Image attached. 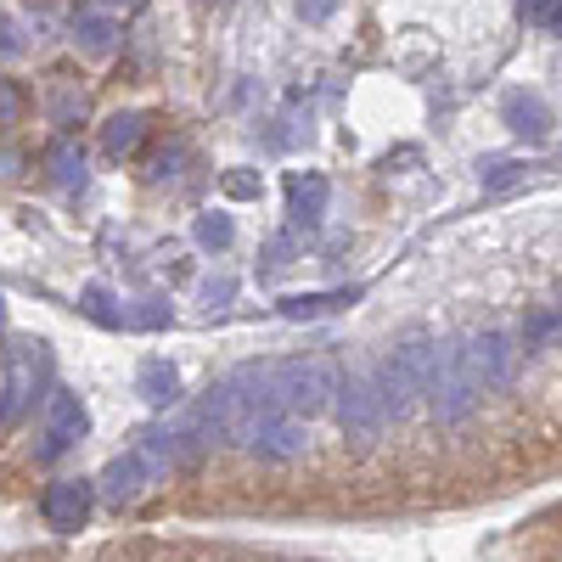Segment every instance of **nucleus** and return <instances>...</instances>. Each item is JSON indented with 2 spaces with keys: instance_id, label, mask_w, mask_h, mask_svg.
<instances>
[{
  "instance_id": "29",
  "label": "nucleus",
  "mask_w": 562,
  "mask_h": 562,
  "mask_svg": "<svg viewBox=\"0 0 562 562\" xmlns=\"http://www.w3.org/2000/svg\"><path fill=\"white\" fill-rule=\"evenodd\" d=\"M108 7H119V0H108ZM124 7H130V0H124Z\"/></svg>"
},
{
  "instance_id": "16",
  "label": "nucleus",
  "mask_w": 562,
  "mask_h": 562,
  "mask_svg": "<svg viewBox=\"0 0 562 562\" xmlns=\"http://www.w3.org/2000/svg\"><path fill=\"white\" fill-rule=\"evenodd\" d=\"M74 40H79L85 57H108L113 45H119V29H113V18H97V12H90V18L74 23Z\"/></svg>"
},
{
  "instance_id": "17",
  "label": "nucleus",
  "mask_w": 562,
  "mask_h": 562,
  "mask_svg": "<svg viewBox=\"0 0 562 562\" xmlns=\"http://www.w3.org/2000/svg\"><path fill=\"white\" fill-rule=\"evenodd\" d=\"M140 140V113H113L108 124H102V147L108 153H130Z\"/></svg>"
},
{
  "instance_id": "14",
  "label": "nucleus",
  "mask_w": 562,
  "mask_h": 562,
  "mask_svg": "<svg viewBox=\"0 0 562 562\" xmlns=\"http://www.w3.org/2000/svg\"><path fill=\"white\" fill-rule=\"evenodd\" d=\"M29 349H34V344H23V355H18V366H12V383H7V405H0V422H12V416L34 400L29 389H34V366H40V355H29Z\"/></svg>"
},
{
  "instance_id": "8",
  "label": "nucleus",
  "mask_w": 562,
  "mask_h": 562,
  "mask_svg": "<svg viewBox=\"0 0 562 562\" xmlns=\"http://www.w3.org/2000/svg\"><path fill=\"white\" fill-rule=\"evenodd\" d=\"M90 506H97V484H90V479H57L52 490H45V501H40L45 524H52V529H63V535L85 529Z\"/></svg>"
},
{
  "instance_id": "23",
  "label": "nucleus",
  "mask_w": 562,
  "mask_h": 562,
  "mask_svg": "<svg viewBox=\"0 0 562 562\" xmlns=\"http://www.w3.org/2000/svg\"><path fill=\"white\" fill-rule=\"evenodd\" d=\"M130 326H169L164 299H140V310H130Z\"/></svg>"
},
{
  "instance_id": "9",
  "label": "nucleus",
  "mask_w": 562,
  "mask_h": 562,
  "mask_svg": "<svg viewBox=\"0 0 562 562\" xmlns=\"http://www.w3.org/2000/svg\"><path fill=\"white\" fill-rule=\"evenodd\" d=\"M147 484H158V479L147 473V461H140V450H130V456H113V461L102 467L97 495H102L108 506H130V501H140V490H147Z\"/></svg>"
},
{
  "instance_id": "5",
  "label": "nucleus",
  "mask_w": 562,
  "mask_h": 562,
  "mask_svg": "<svg viewBox=\"0 0 562 562\" xmlns=\"http://www.w3.org/2000/svg\"><path fill=\"white\" fill-rule=\"evenodd\" d=\"M461 355H467V371L479 378L484 394H506L512 383H518L524 349H518V338H512V333H501V326H490V333H473V338L461 344Z\"/></svg>"
},
{
  "instance_id": "26",
  "label": "nucleus",
  "mask_w": 562,
  "mask_h": 562,
  "mask_svg": "<svg viewBox=\"0 0 562 562\" xmlns=\"http://www.w3.org/2000/svg\"><path fill=\"white\" fill-rule=\"evenodd\" d=\"M281 265H293V243H288V237L265 243V270H281Z\"/></svg>"
},
{
  "instance_id": "22",
  "label": "nucleus",
  "mask_w": 562,
  "mask_h": 562,
  "mask_svg": "<svg viewBox=\"0 0 562 562\" xmlns=\"http://www.w3.org/2000/svg\"><path fill=\"white\" fill-rule=\"evenodd\" d=\"M231 293H237V281H231V276H209V281H203V304H209V310H225Z\"/></svg>"
},
{
  "instance_id": "6",
  "label": "nucleus",
  "mask_w": 562,
  "mask_h": 562,
  "mask_svg": "<svg viewBox=\"0 0 562 562\" xmlns=\"http://www.w3.org/2000/svg\"><path fill=\"white\" fill-rule=\"evenodd\" d=\"M243 450L259 456V461H299L310 450V422L293 416V411H276V416H259L254 428L243 434Z\"/></svg>"
},
{
  "instance_id": "1",
  "label": "nucleus",
  "mask_w": 562,
  "mask_h": 562,
  "mask_svg": "<svg viewBox=\"0 0 562 562\" xmlns=\"http://www.w3.org/2000/svg\"><path fill=\"white\" fill-rule=\"evenodd\" d=\"M428 366H434V344H428V338H411V344L389 349L378 366H371L389 422H405L422 400H428Z\"/></svg>"
},
{
  "instance_id": "19",
  "label": "nucleus",
  "mask_w": 562,
  "mask_h": 562,
  "mask_svg": "<svg viewBox=\"0 0 562 562\" xmlns=\"http://www.w3.org/2000/svg\"><path fill=\"white\" fill-rule=\"evenodd\" d=\"M52 175L63 186H85V153L74 147V140H57V147H52Z\"/></svg>"
},
{
  "instance_id": "4",
  "label": "nucleus",
  "mask_w": 562,
  "mask_h": 562,
  "mask_svg": "<svg viewBox=\"0 0 562 562\" xmlns=\"http://www.w3.org/2000/svg\"><path fill=\"white\" fill-rule=\"evenodd\" d=\"M338 383H344V371L333 360H276V394H281V411H293V416H321V411H333L338 400Z\"/></svg>"
},
{
  "instance_id": "20",
  "label": "nucleus",
  "mask_w": 562,
  "mask_h": 562,
  "mask_svg": "<svg viewBox=\"0 0 562 562\" xmlns=\"http://www.w3.org/2000/svg\"><path fill=\"white\" fill-rule=\"evenodd\" d=\"M220 192H225V198H237V203H254V198L265 192V180H259L254 169H231V175L220 180Z\"/></svg>"
},
{
  "instance_id": "11",
  "label": "nucleus",
  "mask_w": 562,
  "mask_h": 562,
  "mask_svg": "<svg viewBox=\"0 0 562 562\" xmlns=\"http://www.w3.org/2000/svg\"><path fill=\"white\" fill-rule=\"evenodd\" d=\"M326 198H333L326 175H293V180H288V214H293L299 225H321Z\"/></svg>"
},
{
  "instance_id": "2",
  "label": "nucleus",
  "mask_w": 562,
  "mask_h": 562,
  "mask_svg": "<svg viewBox=\"0 0 562 562\" xmlns=\"http://www.w3.org/2000/svg\"><path fill=\"white\" fill-rule=\"evenodd\" d=\"M333 416H338V428L355 450H378L383 434H389V411H383V394H378V378H371V366L366 371H344V383H338V400H333Z\"/></svg>"
},
{
  "instance_id": "27",
  "label": "nucleus",
  "mask_w": 562,
  "mask_h": 562,
  "mask_svg": "<svg viewBox=\"0 0 562 562\" xmlns=\"http://www.w3.org/2000/svg\"><path fill=\"white\" fill-rule=\"evenodd\" d=\"M18 113H23V97H18L12 85H0V124H12Z\"/></svg>"
},
{
  "instance_id": "25",
  "label": "nucleus",
  "mask_w": 562,
  "mask_h": 562,
  "mask_svg": "<svg viewBox=\"0 0 562 562\" xmlns=\"http://www.w3.org/2000/svg\"><path fill=\"white\" fill-rule=\"evenodd\" d=\"M338 7H344V0H299V18L304 23H333Z\"/></svg>"
},
{
  "instance_id": "13",
  "label": "nucleus",
  "mask_w": 562,
  "mask_h": 562,
  "mask_svg": "<svg viewBox=\"0 0 562 562\" xmlns=\"http://www.w3.org/2000/svg\"><path fill=\"white\" fill-rule=\"evenodd\" d=\"M355 299H360L355 288H338V293H293V299H281V315H288V321H315V315H333V310H344Z\"/></svg>"
},
{
  "instance_id": "12",
  "label": "nucleus",
  "mask_w": 562,
  "mask_h": 562,
  "mask_svg": "<svg viewBox=\"0 0 562 562\" xmlns=\"http://www.w3.org/2000/svg\"><path fill=\"white\" fill-rule=\"evenodd\" d=\"M135 394L147 400V405H158V411H169V405L180 400V371H175L169 360H140V371H135Z\"/></svg>"
},
{
  "instance_id": "10",
  "label": "nucleus",
  "mask_w": 562,
  "mask_h": 562,
  "mask_svg": "<svg viewBox=\"0 0 562 562\" xmlns=\"http://www.w3.org/2000/svg\"><path fill=\"white\" fill-rule=\"evenodd\" d=\"M501 119H506L512 135H524V140H546L551 135V108L535 97V90H506Z\"/></svg>"
},
{
  "instance_id": "7",
  "label": "nucleus",
  "mask_w": 562,
  "mask_h": 562,
  "mask_svg": "<svg viewBox=\"0 0 562 562\" xmlns=\"http://www.w3.org/2000/svg\"><path fill=\"white\" fill-rule=\"evenodd\" d=\"M85 434H90V416H85L79 394L52 389V400H45V445H40V461H57V456L74 450Z\"/></svg>"
},
{
  "instance_id": "18",
  "label": "nucleus",
  "mask_w": 562,
  "mask_h": 562,
  "mask_svg": "<svg viewBox=\"0 0 562 562\" xmlns=\"http://www.w3.org/2000/svg\"><path fill=\"white\" fill-rule=\"evenodd\" d=\"M192 237H198V248H209V254H220V248H231V214H198V225H192Z\"/></svg>"
},
{
  "instance_id": "28",
  "label": "nucleus",
  "mask_w": 562,
  "mask_h": 562,
  "mask_svg": "<svg viewBox=\"0 0 562 562\" xmlns=\"http://www.w3.org/2000/svg\"><path fill=\"white\" fill-rule=\"evenodd\" d=\"M18 52H23V40H18L12 18H0V57H18Z\"/></svg>"
},
{
  "instance_id": "21",
  "label": "nucleus",
  "mask_w": 562,
  "mask_h": 562,
  "mask_svg": "<svg viewBox=\"0 0 562 562\" xmlns=\"http://www.w3.org/2000/svg\"><path fill=\"white\" fill-rule=\"evenodd\" d=\"M524 175H529L524 164H490V169H484V186H490V192H512Z\"/></svg>"
},
{
  "instance_id": "15",
  "label": "nucleus",
  "mask_w": 562,
  "mask_h": 562,
  "mask_svg": "<svg viewBox=\"0 0 562 562\" xmlns=\"http://www.w3.org/2000/svg\"><path fill=\"white\" fill-rule=\"evenodd\" d=\"M79 315H90L97 326H108V333H113V326H124V321H130V310H119L113 288H102V281H90V288L79 293Z\"/></svg>"
},
{
  "instance_id": "24",
  "label": "nucleus",
  "mask_w": 562,
  "mask_h": 562,
  "mask_svg": "<svg viewBox=\"0 0 562 562\" xmlns=\"http://www.w3.org/2000/svg\"><path fill=\"white\" fill-rule=\"evenodd\" d=\"M529 23H540V29H562V0H529Z\"/></svg>"
},
{
  "instance_id": "3",
  "label": "nucleus",
  "mask_w": 562,
  "mask_h": 562,
  "mask_svg": "<svg viewBox=\"0 0 562 562\" xmlns=\"http://www.w3.org/2000/svg\"><path fill=\"white\" fill-rule=\"evenodd\" d=\"M479 400H484V389H479L473 371H467L461 344H434V366H428V405H434V416L445 422V428H456V422H467L479 411Z\"/></svg>"
}]
</instances>
